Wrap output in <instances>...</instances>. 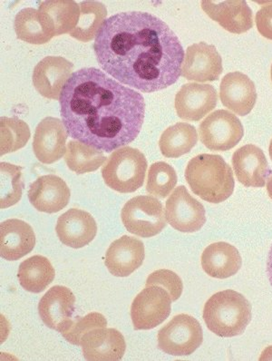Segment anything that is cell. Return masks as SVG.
Segmentation results:
<instances>
[{
	"mask_svg": "<svg viewBox=\"0 0 272 361\" xmlns=\"http://www.w3.org/2000/svg\"><path fill=\"white\" fill-rule=\"evenodd\" d=\"M100 68L144 93L166 90L182 75L185 50L166 22L147 12L107 18L94 44Z\"/></svg>",
	"mask_w": 272,
	"mask_h": 361,
	"instance_id": "6da1fadb",
	"label": "cell"
},
{
	"mask_svg": "<svg viewBox=\"0 0 272 361\" xmlns=\"http://www.w3.org/2000/svg\"><path fill=\"white\" fill-rule=\"evenodd\" d=\"M59 103L68 135L106 153L134 141L144 121L142 94L96 68L75 72Z\"/></svg>",
	"mask_w": 272,
	"mask_h": 361,
	"instance_id": "7a4b0ae2",
	"label": "cell"
},
{
	"mask_svg": "<svg viewBox=\"0 0 272 361\" xmlns=\"http://www.w3.org/2000/svg\"><path fill=\"white\" fill-rule=\"evenodd\" d=\"M185 179L195 195L211 204L226 201L235 185L232 168L218 154L192 158L186 167Z\"/></svg>",
	"mask_w": 272,
	"mask_h": 361,
	"instance_id": "3957f363",
	"label": "cell"
},
{
	"mask_svg": "<svg viewBox=\"0 0 272 361\" xmlns=\"http://www.w3.org/2000/svg\"><path fill=\"white\" fill-rule=\"evenodd\" d=\"M252 304L242 294L226 290L215 293L205 303L204 319L207 328L223 338L245 334L252 321Z\"/></svg>",
	"mask_w": 272,
	"mask_h": 361,
	"instance_id": "277c9868",
	"label": "cell"
},
{
	"mask_svg": "<svg viewBox=\"0 0 272 361\" xmlns=\"http://www.w3.org/2000/svg\"><path fill=\"white\" fill-rule=\"evenodd\" d=\"M147 166V158L142 152L125 147L117 149L107 158L102 176L109 188L129 194L143 186Z\"/></svg>",
	"mask_w": 272,
	"mask_h": 361,
	"instance_id": "5b68a950",
	"label": "cell"
},
{
	"mask_svg": "<svg viewBox=\"0 0 272 361\" xmlns=\"http://www.w3.org/2000/svg\"><path fill=\"white\" fill-rule=\"evenodd\" d=\"M121 218L128 232L142 238L156 236L166 227L162 202L153 196L132 198L123 207Z\"/></svg>",
	"mask_w": 272,
	"mask_h": 361,
	"instance_id": "8992f818",
	"label": "cell"
},
{
	"mask_svg": "<svg viewBox=\"0 0 272 361\" xmlns=\"http://www.w3.org/2000/svg\"><path fill=\"white\" fill-rule=\"evenodd\" d=\"M158 348L173 356H189L204 341L200 322L188 314L173 317L158 331Z\"/></svg>",
	"mask_w": 272,
	"mask_h": 361,
	"instance_id": "52a82bcc",
	"label": "cell"
},
{
	"mask_svg": "<svg viewBox=\"0 0 272 361\" xmlns=\"http://www.w3.org/2000/svg\"><path fill=\"white\" fill-rule=\"evenodd\" d=\"M172 298L168 291L157 285L145 286L135 298L131 318L135 331L152 329L166 321L172 310Z\"/></svg>",
	"mask_w": 272,
	"mask_h": 361,
	"instance_id": "ba28073f",
	"label": "cell"
},
{
	"mask_svg": "<svg viewBox=\"0 0 272 361\" xmlns=\"http://www.w3.org/2000/svg\"><path fill=\"white\" fill-rule=\"evenodd\" d=\"M199 135L211 151H228L236 147L245 135L238 117L227 110H217L201 123Z\"/></svg>",
	"mask_w": 272,
	"mask_h": 361,
	"instance_id": "9c48e42d",
	"label": "cell"
},
{
	"mask_svg": "<svg viewBox=\"0 0 272 361\" xmlns=\"http://www.w3.org/2000/svg\"><path fill=\"white\" fill-rule=\"evenodd\" d=\"M166 220L178 232H198L206 223V211L200 202L189 194L185 186H178L166 204Z\"/></svg>",
	"mask_w": 272,
	"mask_h": 361,
	"instance_id": "30bf717a",
	"label": "cell"
},
{
	"mask_svg": "<svg viewBox=\"0 0 272 361\" xmlns=\"http://www.w3.org/2000/svg\"><path fill=\"white\" fill-rule=\"evenodd\" d=\"M223 71V59L214 46L200 42L186 50L182 77L187 80L200 83L216 81Z\"/></svg>",
	"mask_w": 272,
	"mask_h": 361,
	"instance_id": "8fae6325",
	"label": "cell"
},
{
	"mask_svg": "<svg viewBox=\"0 0 272 361\" xmlns=\"http://www.w3.org/2000/svg\"><path fill=\"white\" fill-rule=\"evenodd\" d=\"M218 94L211 85L189 83L175 96L177 115L187 121H200L217 106Z\"/></svg>",
	"mask_w": 272,
	"mask_h": 361,
	"instance_id": "7c38bea8",
	"label": "cell"
},
{
	"mask_svg": "<svg viewBox=\"0 0 272 361\" xmlns=\"http://www.w3.org/2000/svg\"><path fill=\"white\" fill-rule=\"evenodd\" d=\"M74 65L62 56H47L33 71V85L41 96L59 100L63 88L70 78Z\"/></svg>",
	"mask_w": 272,
	"mask_h": 361,
	"instance_id": "4fadbf2b",
	"label": "cell"
},
{
	"mask_svg": "<svg viewBox=\"0 0 272 361\" xmlns=\"http://www.w3.org/2000/svg\"><path fill=\"white\" fill-rule=\"evenodd\" d=\"M68 135L61 120L50 116L44 118L34 135L33 151L37 160L51 164L61 159L66 153Z\"/></svg>",
	"mask_w": 272,
	"mask_h": 361,
	"instance_id": "5bb4252c",
	"label": "cell"
},
{
	"mask_svg": "<svg viewBox=\"0 0 272 361\" xmlns=\"http://www.w3.org/2000/svg\"><path fill=\"white\" fill-rule=\"evenodd\" d=\"M232 161L237 179L245 188H264L272 173L264 151L254 145L239 148Z\"/></svg>",
	"mask_w": 272,
	"mask_h": 361,
	"instance_id": "9a60e30c",
	"label": "cell"
},
{
	"mask_svg": "<svg viewBox=\"0 0 272 361\" xmlns=\"http://www.w3.org/2000/svg\"><path fill=\"white\" fill-rule=\"evenodd\" d=\"M27 195L37 211L56 214L68 204L71 192L64 180L55 174H47L31 183Z\"/></svg>",
	"mask_w": 272,
	"mask_h": 361,
	"instance_id": "2e32d148",
	"label": "cell"
},
{
	"mask_svg": "<svg viewBox=\"0 0 272 361\" xmlns=\"http://www.w3.org/2000/svg\"><path fill=\"white\" fill-rule=\"evenodd\" d=\"M84 357L91 361H118L123 359L126 343L121 332L116 329L97 328L82 338Z\"/></svg>",
	"mask_w": 272,
	"mask_h": 361,
	"instance_id": "e0dca14e",
	"label": "cell"
},
{
	"mask_svg": "<svg viewBox=\"0 0 272 361\" xmlns=\"http://www.w3.org/2000/svg\"><path fill=\"white\" fill-rule=\"evenodd\" d=\"M75 297L65 286H54L41 298L39 313L47 327L62 334L72 321L75 308Z\"/></svg>",
	"mask_w": 272,
	"mask_h": 361,
	"instance_id": "ac0fdd59",
	"label": "cell"
},
{
	"mask_svg": "<svg viewBox=\"0 0 272 361\" xmlns=\"http://www.w3.org/2000/svg\"><path fill=\"white\" fill-rule=\"evenodd\" d=\"M56 232L66 246L80 249L89 245L97 233V224L87 212L72 208L59 216Z\"/></svg>",
	"mask_w": 272,
	"mask_h": 361,
	"instance_id": "d6986e66",
	"label": "cell"
},
{
	"mask_svg": "<svg viewBox=\"0 0 272 361\" xmlns=\"http://www.w3.org/2000/svg\"><path fill=\"white\" fill-rule=\"evenodd\" d=\"M144 256V245L141 240L123 235L109 246L104 264L113 276L128 277L141 267Z\"/></svg>",
	"mask_w": 272,
	"mask_h": 361,
	"instance_id": "ffe728a7",
	"label": "cell"
},
{
	"mask_svg": "<svg viewBox=\"0 0 272 361\" xmlns=\"http://www.w3.org/2000/svg\"><path fill=\"white\" fill-rule=\"evenodd\" d=\"M220 97L223 106L236 115H249L257 101V92L251 78L242 73L233 72L221 80Z\"/></svg>",
	"mask_w": 272,
	"mask_h": 361,
	"instance_id": "44dd1931",
	"label": "cell"
},
{
	"mask_svg": "<svg viewBox=\"0 0 272 361\" xmlns=\"http://www.w3.org/2000/svg\"><path fill=\"white\" fill-rule=\"evenodd\" d=\"M202 11L221 27L243 34L253 27V14L246 1H202Z\"/></svg>",
	"mask_w": 272,
	"mask_h": 361,
	"instance_id": "7402d4cb",
	"label": "cell"
},
{
	"mask_svg": "<svg viewBox=\"0 0 272 361\" xmlns=\"http://www.w3.org/2000/svg\"><path fill=\"white\" fill-rule=\"evenodd\" d=\"M36 235L26 221L9 219L0 224V255L7 261H18L33 251Z\"/></svg>",
	"mask_w": 272,
	"mask_h": 361,
	"instance_id": "603a6c76",
	"label": "cell"
},
{
	"mask_svg": "<svg viewBox=\"0 0 272 361\" xmlns=\"http://www.w3.org/2000/svg\"><path fill=\"white\" fill-rule=\"evenodd\" d=\"M242 265V256L230 243H215L202 252V267L209 276L213 278L232 277L240 271Z\"/></svg>",
	"mask_w": 272,
	"mask_h": 361,
	"instance_id": "cb8c5ba5",
	"label": "cell"
},
{
	"mask_svg": "<svg viewBox=\"0 0 272 361\" xmlns=\"http://www.w3.org/2000/svg\"><path fill=\"white\" fill-rule=\"evenodd\" d=\"M39 11L54 37L70 34L80 18V6L73 0L42 1Z\"/></svg>",
	"mask_w": 272,
	"mask_h": 361,
	"instance_id": "d4e9b609",
	"label": "cell"
},
{
	"mask_svg": "<svg viewBox=\"0 0 272 361\" xmlns=\"http://www.w3.org/2000/svg\"><path fill=\"white\" fill-rule=\"evenodd\" d=\"M56 271L49 259L35 255L21 262L18 277L23 289L39 293L45 290L55 279Z\"/></svg>",
	"mask_w": 272,
	"mask_h": 361,
	"instance_id": "484cf974",
	"label": "cell"
},
{
	"mask_svg": "<svg viewBox=\"0 0 272 361\" xmlns=\"http://www.w3.org/2000/svg\"><path fill=\"white\" fill-rule=\"evenodd\" d=\"M14 27L18 39L32 45H44L54 37L39 9H22L16 16Z\"/></svg>",
	"mask_w": 272,
	"mask_h": 361,
	"instance_id": "4316f807",
	"label": "cell"
},
{
	"mask_svg": "<svg viewBox=\"0 0 272 361\" xmlns=\"http://www.w3.org/2000/svg\"><path fill=\"white\" fill-rule=\"evenodd\" d=\"M197 141L198 135L194 126L187 123H177L163 133L159 147L163 157L178 158L189 153Z\"/></svg>",
	"mask_w": 272,
	"mask_h": 361,
	"instance_id": "83f0119b",
	"label": "cell"
},
{
	"mask_svg": "<svg viewBox=\"0 0 272 361\" xmlns=\"http://www.w3.org/2000/svg\"><path fill=\"white\" fill-rule=\"evenodd\" d=\"M80 18L78 26L70 32L74 39L87 43L97 37L107 16V9L98 1L80 2Z\"/></svg>",
	"mask_w": 272,
	"mask_h": 361,
	"instance_id": "f1b7e54d",
	"label": "cell"
},
{
	"mask_svg": "<svg viewBox=\"0 0 272 361\" xmlns=\"http://www.w3.org/2000/svg\"><path fill=\"white\" fill-rule=\"evenodd\" d=\"M106 160L103 152L97 148L79 141L72 140L68 142L65 161L73 172L78 174L94 172Z\"/></svg>",
	"mask_w": 272,
	"mask_h": 361,
	"instance_id": "f546056e",
	"label": "cell"
},
{
	"mask_svg": "<svg viewBox=\"0 0 272 361\" xmlns=\"http://www.w3.org/2000/svg\"><path fill=\"white\" fill-rule=\"evenodd\" d=\"M30 129L27 123L17 117L0 119V154L20 150L30 139Z\"/></svg>",
	"mask_w": 272,
	"mask_h": 361,
	"instance_id": "4dcf8cb0",
	"label": "cell"
},
{
	"mask_svg": "<svg viewBox=\"0 0 272 361\" xmlns=\"http://www.w3.org/2000/svg\"><path fill=\"white\" fill-rule=\"evenodd\" d=\"M21 166L8 163L0 164V208L7 209L21 200L24 189Z\"/></svg>",
	"mask_w": 272,
	"mask_h": 361,
	"instance_id": "1f68e13d",
	"label": "cell"
},
{
	"mask_svg": "<svg viewBox=\"0 0 272 361\" xmlns=\"http://www.w3.org/2000/svg\"><path fill=\"white\" fill-rule=\"evenodd\" d=\"M177 174L170 164L157 161L152 164L148 173L147 191L156 198H166L175 188Z\"/></svg>",
	"mask_w": 272,
	"mask_h": 361,
	"instance_id": "d6a6232c",
	"label": "cell"
},
{
	"mask_svg": "<svg viewBox=\"0 0 272 361\" xmlns=\"http://www.w3.org/2000/svg\"><path fill=\"white\" fill-rule=\"evenodd\" d=\"M106 319L98 312H91L89 314L72 319L68 327L62 332L63 337L73 345L80 346L82 338L92 329L97 328H106Z\"/></svg>",
	"mask_w": 272,
	"mask_h": 361,
	"instance_id": "836d02e7",
	"label": "cell"
},
{
	"mask_svg": "<svg viewBox=\"0 0 272 361\" xmlns=\"http://www.w3.org/2000/svg\"><path fill=\"white\" fill-rule=\"evenodd\" d=\"M157 285L168 291L173 302H176L181 297L183 284L181 278L170 270H158L148 276L145 286Z\"/></svg>",
	"mask_w": 272,
	"mask_h": 361,
	"instance_id": "e575fe53",
	"label": "cell"
},
{
	"mask_svg": "<svg viewBox=\"0 0 272 361\" xmlns=\"http://www.w3.org/2000/svg\"><path fill=\"white\" fill-rule=\"evenodd\" d=\"M256 26L261 36L272 40V1L266 3L256 14Z\"/></svg>",
	"mask_w": 272,
	"mask_h": 361,
	"instance_id": "d590c367",
	"label": "cell"
},
{
	"mask_svg": "<svg viewBox=\"0 0 272 361\" xmlns=\"http://www.w3.org/2000/svg\"><path fill=\"white\" fill-rule=\"evenodd\" d=\"M267 274L268 281H270L272 286V245L271 247L270 252H268V259H267Z\"/></svg>",
	"mask_w": 272,
	"mask_h": 361,
	"instance_id": "8d00e7d4",
	"label": "cell"
},
{
	"mask_svg": "<svg viewBox=\"0 0 272 361\" xmlns=\"http://www.w3.org/2000/svg\"><path fill=\"white\" fill-rule=\"evenodd\" d=\"M267 191L268 196H270V198L272 200V173L271 176H270V178H268V180Z\"/></svg>",
	"mask_w": 272,
	"mask_h": 361,
	"instance_id": "74e56055",
	"label": "cell"
},
{
	"mask_svg": "<svg viewBox=\"0 0 272 361\" xmlns=\"http://www.w3.org/2000/svg\"><path fill=\"white\" fill-rule=\"evenodd\" d=\"M268 153H270V157L272 161V140L271 141L270 148H268Z\"/></svg>",
	"mask_w": 272,
	"mask_h": 361,
	"instance_id": "f35d334b",
	"label": "cell"
},
{
	"mask_svg": "<svg viewBox=\"0 0 272 361\" xmlns=\"http://www.w3.org/2000/svg\"><path fill=\"white\" fill-rule=\"evenodd\" d=\"M271 80H272V65H271Z\"/></svg>",
	"mask_w": 272,
	"mask_h": 361,
	"instance_id": "ab89813d",
	"label": "cell"
}]
</instances>
